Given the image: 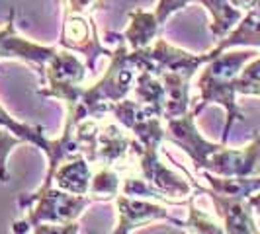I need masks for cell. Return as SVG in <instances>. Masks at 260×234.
<instances>
[{"label":"cell","mask_w":260,"mask_h":234,"mask_svg":"<svg viewBox=\"0 0 260 234\" xmlns=\"http://www.w3.org/2000/svg\"><path fill=\"white\" fill-rule=\"evenodd\" d=\"M237 94L260 96V57L248 61L237 78Z\"/></svg>","instance_id":"cell-23"},{"label":"cell","mask_w":260,"mask_h":234,"mask_svg":"<svg viewBox=\"0 0 260 234\" xmlns=\"http://www.w3.org/2000/svg\"><path fill=\"white\" fill-rule=\"evenodd\" d=\"M180 228L192 230L196 234H225L223 222H217L206 211L196 207V195L188 197V219L180 221Z\"/></svg>","instance_id":"cell-21"},{"label":"cell","mask_w":260,"mask_h":234,"mask_svg":"<svg viewBox=\"0 0 260 234\" xmlns=\"http://www.w3.org/2000/svg\"><path fill=\"white\" fill-rule=\"evenodd\" d=\"M190 183H192V187L209 195V199L213 201L215 213L223 222L225 234H258L254 217H252L254 211L248 205V199H235V197L215 193L209 187H202L194 178H190Z\"/></svg>","instance_id":"cell-10"},{"label":"cell","mask_w":260,"mask_h":234,"mask_svg":"<svg viewBox=\"0 0 260 234\" xmlns=\"http://www.w3.org/2000/svg\"><path fill=\"white\" fill-rule=\"evenodd\" d=\"M223 178H250L260 176V133L243 148H221L211 156L208 170Z\"/></svg>","instance_id":"cell-8"},{"label":"cell","mask_w":260,"mask_h":234,"mask_svg":"<svg viewBox=\"0 0 260 234\" xmlns=\"http://www.w3.org/2000/svg\"><path fill=\"white\" fill-rule=\"evenodd\" d=\"M190 2H196V0H158L156 10H155V16H156V20H158V24L165 26V22L169 20L172 14L182 10L184 6L190 4Z\"/></svg>","instance_id":"cell-26"},{"label":"cell","mask_w":260,"mask_h":234,"mask_svg":"<svg viewBox=\"0 0 260 234\" xmlns=\"http://www.w3.org/2000/svg\"><path fill=\"white\" fill-rule=\"evenodd\" d=\"M34 234H78V221L65 222V224H38L34 226Z\"/></svg>","instance_id":"cell-27"},{"label":"cell","mask_w":260,"mask_h":234,"mask_svg":"<svg viewBox=\"0 0 260 234\" xmlns=\"http://www.w3.org/2000/svg\"><path fill=\"white\" fill-rule=\"evenodd\" d=\"M167 92V102H165V113L162 119H176L188 113L190 107V78L180 74H160L156 76Z\"/></svg>","instance_id":"cell-15"},{"label":"cell","mask_w":260,"mask_h":234,"mask_svg":"<svg viewBox=\"0 0 260 234\" xmlns=\"http://www.w3.org/2000/svg\"><path fill=\"white\" fill-rule=\"evenodd\" d=\"M94 203L90 195L67 193L63 189H55L53 185H39L34 193H22L18 197V207L27 211L24 221L12 224V234H27L38 224H65L78 221V217Z\"/></svg>","instance_id":"cell-3"},{"label":"cell","mask_w":260,"mask_h":234,"mask_svg":"<svg viewBox=\"0 0 260 234\" xmlns=\"http://www.w3.org/2000/svg\"><path fill=\"white\" fill-rule=\"evenodd\" d=\"M133 92L137 96V100L145 105H151L153 109L158 111V115L162 117L165 113V102H167V92L162 82L151 74V72H139L133 84Z\"/></svg>","instance_id":"cell-19"},{"label":"cell","mask_w":260,"mask_h":234,"mask_svg":"<svg viewBox=\"0 0 260 234\" xmlns=\"http://www.w3.org/2000/svg\"><path fill=\"white\" fill-rule=\"evenodd\" d=\"M86 68L80 59H77L71 51H57L55 57L41 68L43 86L39 96L57 98L67 105V111L75 109L82 96V82L86 76Z\"/></svg>","instance_id":"cell-4"},{"label":"cell","mask_w":260,"mask_h":234,"mask_svg":"<svg viewBox=\"0 0 260 234\" xmlns=\"http://www.w3.org/2000/svg\"><path fill=\"white\" fill-rule=\"evenodd\" d=\"M200 4H204L211 14V35L221 41L233 31L237 24L243 20L245 12H241L239 8H235L231 0H198Z\"/></svg>","instance_id":"cell-16"},{"label":"cell","mask_w":260,"mask_h":234,"mask_svg":"<svg viewBox=\"0 0 260 234\" xmlns=\"http://www.w3.org/2000/svg\"><path fill=\"white\" fill-rule=\"evenodd\" d=\"M258 234H260V232H258Z\"/></svg>","instance_id":"cell-30"},{"label":"cell","mask_w":260,"mask_h":234,"mask_svg":"<svg viewBox=\"0 0 260 234\" xmlns=\"http://www.w3.org/2000/svg\"><path fill=\"white\" fill-rule=\"evenodd\" d=\"M131 141L117 125H102L98 131V150H96V162L102 166H114L121 158H125L127 150L131 148Z\"/></svg>","instance_id":"cell-13"},{"label":"cell","mask_w":260,"mask_h":234,"mask_svg":"<svg viewBox=\"0 0 260 234\" xmlns=\"http://www.w3.org/2000/svg\"><path fill=\"white\" fill-rule=\"evenodd\" d=\"M117 224L112 234H131L139 226L151 224L156 221L172 222L174 226H180V221L170 217L169 209L155 203L153 199H137V197H127V195H117Z\"/></svg>","instance_id":"cell-9"},{"label":"cell","mask_w":260,"mask_h":234,"mask_svg":"<svg viewBox=\"0 0 260 234\" xmlns=\"http://www.w3.org/2000/svg\"><path fill=\"white\" fill-rule=\"evenodd\" d=\"M248 205L252 207V211H254L256 215H260V191H256L254 195L248 197Z\"/></svg>","instance_id":"cell-29"},{"label":"cell","mask_w":260,"mask_h":234,"mask_svg":"<svg viewBox=\"0 0 260 234\" xmlns=\"http://www.w3.org/2000/svg\"><path fill=\"white\" fill-rule=\"evenodd\" d=\"M231 4H233L235 8H239L241 12H250V10L256 8L258 0H231Z\"/></svg>","instance_id":"cell-28"},{"label":"cell","mask_w":260,"mask_h":234,"mask_svg":"<svg viewBox=\"0 0 260 234\" xmlns=\"http://www.w3.org/2000/svg\"><path fill=\"white\" fill-rule=\"evenodd\" d=\"M51 182L57 183V187L67 193L88 195L92 182V170L88 160L82 154H78L61 162L53 172Z\"/></svg>","instance_id":"cell-12"},{"label":"cell","mask_w":260,"mask_h":234,"mask_svg":"<svg viewBox=\"0 0 260 234\" xmlns=\"http://www.w3.org/2000/svg\"><path fill=\"white\" fill-rule=\"evenodd\" d=\"M123 195L127 197H137V199H153V201H162L167 205H186L180 201L170 199L169 195H165L162 191H158L156 187H153L149 182H145L143 178H125L123 182Z\"/></svg>","instance_id":"cell-22"},{"label":"cell","mask_w":260,"mask_h":234,"mask_svg":"<svg viewBox=\"0 0 260 234\" xmlns=\"http://www.w3.org/2000/svg\"><path fill=\"white\" fill-rule=\"evenodd\" d=\"M254 55L256 53L252 49L227 53L223 51L204 65V70L198 78L200 100L192 111L198 115L211 104L221 105L225 109V127H223L221 139L223 144L229 141V133H231L235 121H245L243 111L237 105V78L241 74L243 66L254 59Z\"/></svg>","instance_id":"cell-1"},{"label":"cell","mask_w":260,"mask_h":234,"mask_svg":"<svg viewBox=\"0 0 260 234\" xmlns=\"http://www.w3.org/2000/svg\"><path fill=\"white\" fill-rule=\"evenodd\" d=\"M158 20L153 12L145 10H133L129 12V26L121 33L123 41L127 43L129 51H139L151 47V43L158 35Z\"/></svg>","instance_id":"cell-14"},{"label":"cell","mask_w":260,"mask_h":234,"mask_svg":"<svg viewBox=\"0 0 260 234\" xmlns=\"http://www.w3.org/2000/svg\"><path fill=\"white\" fill-rule=\"evenodd\" d=\"M63 4V12L65 16H88L94 10H100L104 8V0H61Z\"/></svg>","instance_id":"cell-25"},{"label":"cell","mask_w":260,"mask_h":234,"mask_svg":"<svg viewBox=\"0 0 260 234\" xmlns=\"http://www.w3.org/2000/svg\"><path fill=\"white\" fill-rule=\"evenodd\" d=\"M165 139L172 144L180 146L186 154L192 158L196 170H208V164L211 156L215 154L221 144L209 143L208 139L202 137V133L196 129V113L188 111L186 115L169 119L167 129H165Z\"/></svg>","instance_id":"cell-6"},{"label":"cell","mask_w":260,"mask_h":234,"mask_svg":"<svg viewBox=\"0 0 260 234\" xmlns=\"http://www.w3.org/2000/svg\"><path fill=\"white\" fill-rule=\"evenodd\" d=\"M20 143H24L20 137L12 135L8 129H2L0 127V182L6 183L10 180V174H8V156L14 150V146H18Z\"/></svg>","instance_id":"cell-24"},{"label":"cell","mask_w":260,"mask_h":234,"mask_svg":"<svg viewBox=\"0 0 260 234\" xmlns=\"http://www.w3.org/2000/svg\"><path fill=\"white\" fill-rule=\"evenodd\" d=\"M61 45L69 51L80 53L86 59L88 68L96 66V59L100 55L110 59L112 53H114L108 47H104L102 41L98 39L94 20H90L88 16H78V14L65 16L63 29H61Z\"/></svg>","instance_id":"cell-7"},{"label":"cell","mask_w":260,"mask_h":234,"mask_svg":"<svg viewBox=\"0 0 260 234\" xmlns=\"http://www.w3.org/2000/svg\"><path fill=\"white\" fill-rule=\"evenodd\" d=\"M0 127H2V129H8L12 135L20 137L22 141H27V143L39 146V148L47 154V162L55 158L57 143L51 141V139H47L41 127H34V125H27V123H22V121L14 119L2 105H0Z\"/></svg>","instance_id":"cell-18"},{"label":"cell","mask_w":260,"mask_h":234,"mask_svg":"<svg viewBox=\"0 0 260 234\" xmlns=\"http://www.w3.org/2000/svg\"><path fill=\"white\" fill-rule=\"evenodd\" d=\"M202 178L209 183V189L225 197H235V199H248L250 195L260 191V176H250V178H223L215 176L211 172L200 170Z\"/></svg>","instance_id":"cell-17"},{"label":"cell","mask_w":260,"mask_h":234,"mask_svg":"<svg viewBox=\"0 0 260 234\" xmlns=\"http://www.w3.org/2000/svg\"><path fill=\"white\" fill-rule=\"evenodd\" d=\"M131 148L139 158V174L145 182H149L153 187L165 195H169L170 199L180 201V203H188L186 195H190V187L192 183H188L184 178L176 176L174 172H170L160 160H158V144H139L135 139L131 141Z\"/></svg>","instance_id":"cell-5"},{"label":"cell","mask_w":260,"mask_h":234,"mask_svg":"<svg viewBox=\"0 0 260 234\" xmlns=\"http://www.w3.org/2000/svg\"><path fill=\"white\" fill-rule=\"evenodd\" d=\"M119 187H121L119 174L114 168H110V166H102L96 174H92L88 195L94 201H110V199L117 197Z\"/></svg>","instance_id":"cell-20"},{"label":"cell","mask_w":260,"mask_h":234,"mask_svg":"<svg viewBox=\"0 0 260 234\" xmlns=\"http://www.w3.org/2000/svg\"><path fill=\"white\" fill-rule=\"evenodd\" d=\"M57 51L59 49L55 47L38 45L34 41L20 37L14 26V10L10 12V20L0 29V59H18V61L36 66L41 72V68L51 61Z\"/></svg>","instance_id":"cell-11"},{"label":"cell","mask_w":260,"mask_h":234,"mask_svg":"<svg viewBox=\"0 0 260 234\" xmlns=\"http://www.w3.org/2000/svg\"><path fill=\"white\" fill-rule=\"evenodd\" d=\"M135 66L131 63L127 43L119 41L117 49L110 57V66L92 88H84L75 109L67 111V121L80 123L82 119H102L112 113L117 102H123L135 84Z\"/></svg>","instance_id":"cell-2"}]
</instances>
